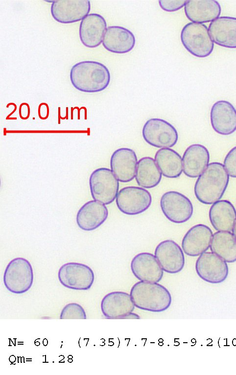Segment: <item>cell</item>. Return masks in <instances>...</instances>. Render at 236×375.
I'll return each instance as SVG.
<instances>
[{
    "instance_id": "1",
    "label": "cell",
    "mask_w": 236,
    "mask_h": 375,
    "mask_svg": "<svg viewBox=\"0 0 236 375\" xmlns=\"http://www.w3.org/2000/svg\"><path fill=\"white\" fill-rule=\"evenodd\" d=\"M229 181V175L223 164L211 163L195 182L194 187L195 197L204 204H212L222 197Z\"/></svg>"
},
{
    "instance_id": "2",
    "label": "cell",
    "mask_w": 236,
    "mask_h": 375,
    "mask_svg": "<svg viewBox=\"0 0 236 375\" xmlns=\"http://www.w3.org/2000/svg\"><path fill=\"white\" fill-rule=\"evenodd\" d=\"M72 86L79 91L93 93L105 90L109 85L111 75L103 64L93 61H84L74 65L70 70Z\"/></svg>"
},
{
    "instance_id": "3",
    "label": "cell",
    "mask_w": 236,
    "mask_h": 375,
    "mask_svg": "<svg viewBox=\"0 0 236 375\" xmlns=\"http://www.w3.org/2000/svg\"><path fill=\"white\" fill-rule=\"evenodd\" d=\"M130 295L136 307L153 312L166 310L172 301L169 291L158 282L138 281L132 287Z\"/></svg>"
},
{
    "instance_id": "4",
    "label": "cell",
    "mask_w": 236,
    "mask_h": 375,
    "mask_svg": "<svg viewBox=\"0 0 236 375\" xmlns=\"http://www.w3.org/2000/svg\"><path fill=\"white\" fill-rule=\"evenodd\" d=\"M180 38L184 47L196 57H208L213 50L214 43L204 24L192 22L186 24L181 30Z\"/></svg>"
},
{
    "instance_id": "5",
    "label": "cell",
    "mask_w": 236,
    "mask_h": 375,
    "mask_svg": "<svg viewBox=\"0 0 236 375\" xmlns=\"http://www.w3.org/2000/svg\"><path fill=\"white\" fill-rule=\"evenodd\" d=\"M33 281V269L27 259L16 258L7 264L3 275V282L11 292L25 293L31 288Z\"/></svg>"
},
{
    "instance_id": "6",
    "label": "cell",
    "mask_w": 236,
    "mask_h": 375,
    "mask_svg": "<svg viewBox=\"0 0 236 375\" xmlns=\"http://www.w3.org/2000/svg\"><path fill=\"white\" fill-rule=\"evenodd\" d=\"M91 195L94 200L109 205L116 198L119 182L111 169L100 167L94 170L89 178Z\"/></svg>"
},
{
    "instance_id": "7",
    "label": "cell",
    "mask_w": 236,
    "mask_h": 375,
    "mask_svg": "<svg viewBox=\"0 0 236 375\" xmlns=\"http://www.w3.org/2000/svg\"><path fill=\"white\" fill-rule=\"evenodd\" d=\"M142 135L149 144L157 148H170L178 140L175 128L167 121L158 118L148 119L144 124Z\"/></svg>"
},
{
    "instance_id": "8",
    "label": "cell",
    "mask_w": 236,
    "mask_h": 375,
    "mask_svg": "<svg viewBox=\"0 0 236 375\" xmlns=\"http://www.w3.org/2000/svg\"><path fill=\"white\" fill-rule=\"evenodd\" d=\"M116 203L121 212L134 215L144 212L150 207L152 197L149 192L143 188L128 186L118 191Z\"/></svg>"
},
{
    "instance_id": "9",
    "label": "cell",
    "mask_w": 236,
    "mask_h": 375,
    "mask_svg": "<svg viewBox=\"0 0 236 375\" xmlns=\"http://www.w3.org/2000/svg\"><path fill=\"white\" fill-rule=\"evenodd\" d=\"M160 207L165 217L176 224L187 222L193 212L190 200L185 195L176 191L164 193L161 198Z\"/></svg>"
},
{
    "instance_id": "10",
    "label": "cell",
    "mask_w": 236,
    "mask_h": 375,
    "mask_svg": "<svg viewBox=\"0 0 236 375\" xmlns=\"http://www.w3.org/2000/svg\"><path fill=\"white\" fill-rule=\"evenodd\" d=\"M58 277L64 286L79 290L89 289L94 280V273L89 266L74 262L62 265L58 271Z\"/></svg>"
},
{
    "instance_id": "11",
    "label": "cell",
    "mask_w": 236,
    "mask_h": 375,
    "mask_svg": "<svg viewBox=\"0 0 236 375\" xmlns=\"http://www.w3.org/2000/svg\"><path fill=\"white\" fill-rule=\"evenodd\" d=\"M198 276L211 283H219L228 277L229 268L226 262L216 254L205 252L201 254L195 263Z\"/></svg>"
},
{
    "instance_id": "12",
    "label": "cell",
    "mask_w": 236,
    "mask_h": 375,
    "mask_svg": "<svg viewBox=\"0 0 236 375\" xmlns=\"http://www.w3.org/2000/svg\"><path fill=\"white\" fill-rule=\"evenodd\" d=\"M90 10L89 0H56L53 1L50 8L53 19L64 24L82 21Z\"/></svg>"
},
{
    "instance_id": "13",
    "label": "cell",
    "mask_w": 236,
    "mask_h": 375,
    "mask_svg": "<svg viewBox=\"0 0 236 375\" xmlns=\"http://www.w3.org/2000/svg\"><path fill=\"white\" fill-rule=\"evenodd\" d=\"M155 256L163 270L169 274L181 271L185 266L183 250L171 239L164 240L158 244L155 250Z\"/></svg>"
},
{
    "instance_id": "14",
    "label": "cell",
    "mask_w": 236,
    "mask_h": 375,
    "mask_svg": "<svg viewBox=\"0 0 236 375\" xmlns=\"http://www.w3.org/2000/svg\"><path fill=\"white\" fill-rule=\"evenodd\" d=\"M210 121L216 133L230 135L236 131V109L230 102L218 100L211 107Z\"/></svg>"
},
{
    "instance_id": "15",
    "label": "cell",
    "mask_w": 236,
    "mask_h": 375,
    "mask_svg": "<svg viewBox=\"0 0 236 375\" xmlns=\"http://www.w3.org/2000/svg\"><path fill=\"white\" fill-rule=\"evenodd\" d=\"M138 159L135 151L128 148L115 150L110 159L111 170L118 180L122 183L131 181L135 177Z\"/></svg>"
},
{
    "instance_id": "16",
    "label": "cell",
    "mask_w": 236,
    "mask_h": 375,
    "mask_svg": "<svg viewBox=\"0 0 236 375\" xmlns=\"http://www.w3.org/2000/svg\"><path fill=\"white\" fill-rule=\"evenodd\" d=\"M212 234V230L206 225L199 224L192 226L183 238V251L190 257L200 256L209 249Z\"/></svg>"
},
{
    "instance_id": "17",
    "label": "cell",
    "mask_w": 236,
    "mask_h": 375,
    "mask_svg": "<svg viewBox=\"0 0 236 375\" xmlns=\"http://www.w3.org/2000/svg\"><path fill=\"white\" fill-rule=\"evenodd\" d=\"M135 306L130 295L121 291L107 294L101 302L102 313L108 319H127Z\"/></svg>"
},
{
    "instance_id": "18",
    "label": "cell",
    "mask_w": 236,
    "mask_h": 375,
    "mask_svg": "<svg viewBox=\"0 0 236 375\" xmlns=\"http://www.w3.org/2000/svg\"><path fill=\"white\" fill-rule=\"evenodd\" d=\"M130 268L135 277L141 281L158 282L164 272L155 256L143 252L136 255L132 259Z\"/></svg>"
},
{
    "instance_id": "19",
    "label": "cell",
    "mask_w": 236,
    "mask_h": 375,
    "mask_svg": "<svg viewBox=\"0 0 236 375\" xmlns=\"http://www.w3.org/2000/svg\"><path fill=\"white\" fill-rule=\"evenodd\" d=\"M106 29V22L101 15L96 13L89 14L80 22V40L87 47H97L102 42Z\"/></svg>"
},
{
    "instance_id": "20",
    "label": "cell",
    "mask_w": 236,
    "mask_h": 375,
    "mask_svg": "<svg viewBox=\"0 0 236 375\" xmlns=\"http://www.w3.org/2000/svg\"><path fill=\"white\" fill-rule=\"evenodd\" d=\"M108 216V209L103 204L91 200L85 203L79 210L76 222L81 230L91 231L100 226L106 220Z\"/></svg>"
},
{
    "instance_id": "21",
    "label": "cell",
    "mask_w": 236,
    "mask_h": 375,
    "mask_svg": "<svg viewBox=\"0 0 236 375\" xmlns=\"http://www.w3.org/2000/svg\"><path fill=\"white\" fill-rule=\"evenodd\" d=\"M209 33L216 45L229 48H236V18L221 16L212 22Z\"/></svg>"
},
{
    "instance_id": "22",
    "label": "cell",
    "mask_w": 236,
    "mask_h": 375,
    "mask_svg": "<svg viewBox=\"0 0 236 375\" xmlns=\"http://www.w3.org/2000/svg\"><path fill=\"white\" fill-rule=\"evenodd\" d=\"M209 161V151L205 146L191 144L187 147L183 155V172L190 178L199 177L207 167Z\"/></svg>"
},
{
    "instance_id": "23",
    "label": "cell",
    "mask_w": 236,
    "mask_h": 375,
    "mask_svg": "<svg viewBox=\"0 0 236 375\" xmlns=\"http://www.w3.org/2000/svg\"><path fill=\"white\" fill-rule=\"evenodd\" d=\"M135 43L133 33L128 29L119 26L108 27L102 41L106 49L118 54L130 51L134 48Z\"/></svg>"
},
{
    "instance_id": "24",
    "label": "cell",
    "mask_w": 236,
    "mask_h": 375,
    "mask_svg": "<svg viewBox=\"0 0 236 375\" xmlns=\"http://www.w3.org/2000/svg\"><path fill=\"white\" fill-rule=\"evenodd\" d=\"M187 18L192 23L212 22L221 14V6L215 0H188L184 7Z\"/></svg>"
},
{
    "instance_id": "25",
    "label": "cell",
    "mask_w": 236,
    "mask_h": 375,
    "mask_svg": "<svg viewBox=\"0 0 236 375\" xmlns=\"http://www.w3.org/2000/svg\"><path fill=\"white\" fill-rule=\"evenodd\" d=\"M209 217L211 225L215 230L230 232L236 220V210L229 201L219 200L211 206Z\"/></svg>"
},
{
    "instance_id": "26",
    "label": "cell",
    "mask_w": 236,
    "mask_h": 375,
    "mask_svg": "<svg viewBox=\"0 0 236 375\" xmlns=\"http://www.w3.org/2000/svg\"><path fill=\"white\" fill-rule=\"evenodd\" d=\"M154 160L163 175L166 178L179 177L183 171L181 156L171 148H163L158 150Z\"/></svg>"
},
{
    "instance_id": "27",
    "label": "cell",
    "mask_w": 236,
    "mask_h": 375,
    "mask_svg": "<svg viewBox=\"0 0 236 375\" xmlns=\"http://www.w3.org/2000/svg\"><path fill=\"white\" fill-rule=\"evenodd\" d=\"M162 174L152 158L145 157L139 160L135 179L139 186L145 188L156 187L161 181Z\"/></svg>"
},
{
    "instance_id": "28",
    "label": "cell",
    "mask_w": 236,
    "mask_h": 375,
    "mask_svg": "<svg viewBox=\"0 0 236 375\" xmlns=\"http://www.w3.org/2000/svg\"><path fill=\"white\" fill-rule=\"evenodd\" d=\"M210 249L227 262L236 261V240L230 232H215L212 235Z\"/></svg>"
},
{
    "instance_id": "29",
    "label": "cell",
    "mask_w": 236,
    "mask_h": 375,
    "mask_svg": "<svg viewBox=\"0 0 236 375\" xmlns=\"http://www.w3.org/2000/svg\"><path fill=\"white\" fill-rule=\"evenodd\" d=\"M61 319H86L84 309L79 305L71 303L66 305L61 311Z\"/></svg>"
},
{
    "instance_id": "30",
    "label": "cell",
    "mask_w": 236,
    "mask_h": 375,
    "mask_svg": "<svg viewBox=\"0 0 236 375\" xmlns=\"http://www.w3.org/2000/svg\"><path fill=\"white\" fill-rule=\"evenodd\" d=\"M223 164L229 176L236 178V146L228 152L224 158Z\"/></svg>"
},
{
    "instance_id": "31",
    "label": "cell",
    "mask_w": 236,
    "mask_h": 375,
    "mask_svg": "<svg viewBox=\"0 0 236 375\" xmlns=\"http://www.w3.org/2000/svg\"><path fill=\"white\" fill-rule=\"evenodd\" d=\"M188 0H160L159 3L161 8L166 12H174L184 7Z\"/></svg>"
},
{
    "instance_id": "32",
    "label": "cell",
    "mask_w": 236,
    "mask_h": 375,
    "mask_svg": "<svg viewBox=\"0 0 236 375\" xmlns=\"http://www.w3.org/2000/svg\"><path fill=\"white\" fill-rule=\"evenodd\" d=\"M49 114V108L48 105L46 103H41L38 107V115L42 119H46L47 118Z\"/></svg>"
},
{
    "instance_id": "33",
    "label": "cell",
    "mask_w": 236,
    "mask_h": 375,
    "mask_svg": "<svg viewBox=\"0 0 236 375\" xmlns=\"http://www.w3.org/2000/svg\"><path fill=\"white\" fill-rule=\"evenodd\" d=\"M20 116L22 119H27L29 116L30 108L26 103H22L19 108Z\"/></svg>"
},
{
    "instance_id": "34",
    "label": "cell",
    "mask_w": 236,
    "mask_h": 375,
    "mask_svg": "<svg viewBox=\"0 0 236 375\" xmlns=\"http://www.w3.org/2000/svg\"><path fill=\"white\" fill-rule=\"evenodd\" d=\"M232 231H233V234L236 240V220L234 224Z\"/></svg>"
}]
</instances>
